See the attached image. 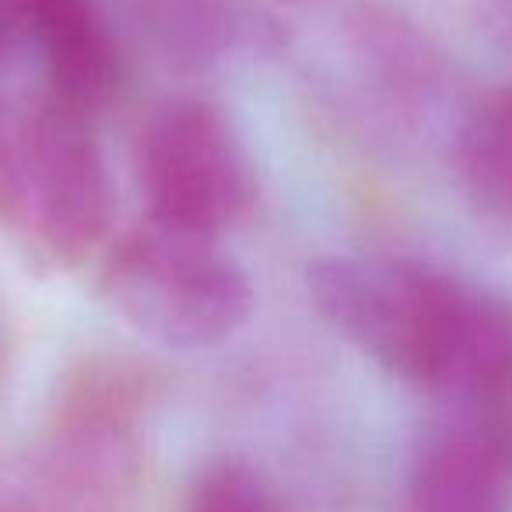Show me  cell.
<instances>
[{
  "label": "cell",
  "instance_id": "8fae6325",
  "mask_svg": "<svg viewBox=\"0 0 512 512\" xmlns=\"http://www.w3.org/2000/svg\"><path fill=\"white\" fill-rule=\"evenodd\" d=\"M8 32V11H4V0H0V39Z\"/></svg>",
  "mask_w": 512,
  "mask_h": 512
},
{
  "label": "cell",
  "instance_id": "52a82bcc",
  "mask_svg": "<svg viewBox=\"0 0 512 512\" xmlns=\"http://www.w3.org/2000/svg\"><path fill=\"white\" fill-rule=\"evenodd\" d=\"M148 29L183 64H207L228 50H267L281 43L278 18L232 0H151Z\"/></svg>",
  "mask_w": 512,
  "mask_h": 512
},
{
  "label": "cell",
  "instance_id": "ba28073f",
  "mask_svg": "<svg viewBox=\"0 0 512 512\" xmlns=\"http://www.w3.org/2000/svg\"><path fill=\"white\" fill-rule=\"evenodd\" d=\"M453 162L477 207L498 221H512V81L470 102L456 130Z\"/></svg>",
  "mask_w": 512,
  "mask_h": 512
},
{
  "label": "cell",
  "instance_id": "5b68a950",
  "mask_svg": "<svg viewBox=\"0 0 512 512\" xmlns=\"http://www.w3.org/2000/svg\"><path fill=\"white\" fill-rule=\"evenodd\" d=\"M46 71V95L92 116L120 85V50L95 0H50L25 18Z\"/></svg>",
  "mask_w": 512,
  "mask_h": 512
},
{
  "label": "cell",
  "instance_id": "3957f363",
  "mask_svg": "<svg viewBox=\"0 0 512 512\" xmlns=\"http://www.w3.org/2000/svg\"><path fill=\"white\" fill-rule=\"evenodd\" d=\"M4 137V197L32 249L57 267L81 264L113 225V179L92 116L39 95Z\"/></svg>",
  "mask_w": 512,
  "mask_h": 512
},
{
  "label": "cell",
  "instance_id": "30bf717a",
  "mask_svg": "<svg viewBox=\"0 0 512 512\" xmlns=\"http://www.w3.org/2000/svg\"><path fill=\"white\" fill-rule=\"evenodd\" d=\"M43 4H50V0H4V11H8V22L22 25L25 18H29L36 8H43Z\"/></svg>",
  "mask_w": 512,
  "mask_h": 512
},
{
  "label": "cell",
  "instance_id": "7a4b0ae2",
  "mask_svg": "<svg viewBox=\"0 0 512 512\" xmlns=\"http://www.w3.org/2000/svg\"><path fill=\"white\" fill-rule=\"evenodd\" d=\"M99 292L127 327L172 351L225 344L256 309L253 281L221 239L151 221L109 242Z\"/></svg>",
  "mask_w": 512,
  "mask_h": 512
},
{
  "label": "cell",
  "instance_id": "8992f818",
  "mask_svg": "<svg viewBox=\"0 0 512 512\" xmlns=\"http://www.w3.org/2000/svg\"><path fill=\"white\" fill-rule=\"evenodd\" d=\"M512 453L488 425L449 428L421 446L407 512H505Z\"/></svg>",
  "mask_w": 512,
  "mask_h": 512
},
{
  "label": "cell",
  "instance_id": "277c9868",
  "mask_svg": "<svg viewBox=\"0 0 512 512\" xmlns=\"http://www.w3.org/2000/svg\"><path fill=\"white\" fill-rule=\"evenodd\" d=\"M134 176L151 225L221 239L256 200V176L232 116L207 99H169L141 123Z\"/></svg>",
  "mask_w": 512,
  "mask_h": 512
},
{
  "label": "cell",
  "instance_id": "6da1fadb",
  "mask_svg": "<svg viewBox=\"0 0 512 512\" xmlns=\"http://www.w3.org/2000/svg\"><path fill=\"white\" fill-rule=\"evenodd\" d=\"M316 316L390 376L474 404L512 397V306L418 260L327 253L306 267Z\"/></svg>",
  "mask_w": 512,
  "mask_h": 512
},
{
  "label": "cell",
  "instance_id": "9c48e42d",
  "mask_svg": "<svg viewBox=\"0 0 512 512\" xmlns=\"http://www.w3.org/2000/svg\"><path fill=\"white\" fill-rule=\"evenodd\" d=\"M186 512H281L274 488L246 460H211L186 495Z\"/></svg>",
  "mask_w": 512,
  "mask_h": 512
}]
</instances>
